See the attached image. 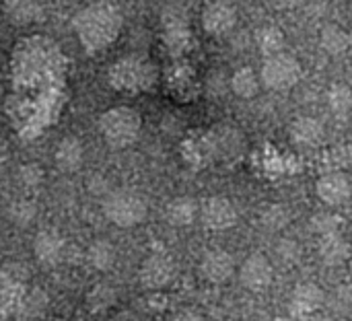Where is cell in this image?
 <instances>
[{"label":"cell","mask_w":352,"mask_h":321,"mask_svg":"<svg viewBox=\"0 0 352 321\" xmlns=\"http://www.w3.org/2000/svg\"><path fill=\"white\" fill-rule=\"evenodd\" d=\"M122 27H124V14L111 2L87 4L72 16V29L80 45L89 54H97L109 47L118 39Z\"/></svg>","instance_id":"obj_1"},{"label":"cell","mask_w":352,"mask_h":321,"mask_svg":"<svg viewBox=\"0 0 352 321\" xmlns=\"http://www.w3.org/2000/svg\"><path fill=\"white\" fill-rule=\"evenodd\" d=\"M97 126L105 144L120 151V148L132 146L138 140L140 130H142V118L136 109L118 105V107L103 111Z\"/></svg>","instance_id":"obj_2"},{"label":"cell","mask_w":352,"mask_h":321,"mask_svg":"<svg viewBox=\"0 0 352 321\" xmlns=\"http://www.w3.org/2000/svg\"><path fill=\"white\" fill-rule=\"evenodd\" d=\"M109 82L116 91L124 93H144L157 82V68L153 62L140 56H126L111 64Z\"/></svg>","instance_id":"obj_3"},{"label":"cell","mask_w":352,"mask_h":321,"mask_svg":"<svg viewBox=\"0 0 352 321\" xmlns=\"http://www.w3.org/2000/svg\"><path fill=\"white\" fill-rule=\"evenodd\" d=\"M146 212H148L146 202L136 190L118 188L103 198V214L116 227L122 229L136 227L146 219Z\"/></svg>","instance_id":"obj_4"},{"label":"cell","mask_w":352,"mask_h":321,"mask_svg":"<svg viewBox=\"0 0 352 321\" xmlns=\"http://www.w3.org/2000/svg\"><path fill=\"white\" fill-rule=\"evenodd\" d=\"M260 78L262 85L270 91H289L301 78V64L295 56L287 52L264 58Z\"/></svg>","instance_id":"obj_5"},{"label":"cell","mask_w":352,"mask_h":321,"mask_svg":"<svg viewBox=\"0 0 352 321\" xmlns=\"http://www.w3.org/2000/svg\"><path fill=\"white\" fill-rule=\"evenodd\" d=\"M239 280L243 289L252 293H264L274 280V266L264 254H252L243 260L239 268Z\"/></svg>","instance_id":"obj_6"},{"label":"cell","mask_w":352,"mask_h":321,"mask_svg":"<svg viewBox=\"0 0 352 321\" xmlns=\"http://www.w3.org/2000/svg\"><path fill=\"white\" fill-rule=\"evenodd\" d=\"M140 285L148 291H161L169 287L175 278V264L169 256L153 254L142 260L138 270Z\"/></svg>","instance_id":"obj_7"},{"label":"cell","mask_w":352,"mask_h":321,"mask_svg":"<svg viewBox=\"0 0 352 321\" xmlns=\"http://www.w3.org/2000/svg\"><path fill=\"white\" fill-rule=\"evenodd\" d=\"M200 221L210 231H227L237 223V208L225 196H210L200 206Z\"/></svg>","instance_id":"obj_8"},{"label":"cell","mask_w":352,"mask_h":321,"mask_svg":"<svg viewBox=\"0 0 352 321\" xmlns=\"http://www.w3.org/2000/svg\"><path fill=\"white\" fill-rule=\"evenodd\" d=\"M324 291L316 285V283H301L293 289L291 295V316L293 320H309L311 316H316L322 305H324Z\"/></svg>","instance_id":"obj_9"},{"label":"cell","mask_w":352,"mask_h":321,"mask_svg":"<svg viewBox=\"0 0 352 321\" xmlns=\"http://www.w3.org/2000/svg\"><path fill=\"white\" fill-rule=\"evenodd\" d=\"M316 192L318 198L328 204V206H340L344 202H349L352 196V184L351 177L342 171H330L326 175H322L316 184Z\"/></svg>","instance_id":"obj_10"},{"label":"cell","mask_w":352,"mask_h":321,"mask_svg":"<svg viewBox=\"0 0 352 321\" xmlns=\"http://www.w3.org/2000/svg\"><path fill=\"white\" fill-rule=\"evenodd\" d=\"M237 25V8L229 2H208L202 8V27L210 35H225Z\"/></svg>","instance_id":"obj_11"},{"label":"cell","mask_w":352,"mask_h":321,"mask_svg":"<svg viewBox=\"0 0 352 321\" xmlns=\"http://www.w3.org/2000/svg\"><path fill=\"white\" fill-rule=\"evenodd\" d=\"M200 272H202V276L208 283L223 285V283H227L233 276V272H235V260L225 250H210V252H206L202 256Z\"/></svg>","instance_id":"obj_12"},{"label":"cell","mask_w":352,"mask_h":321,"mask_svg":"<svg viewBox=\"0 0 352 321\" xmlns=\"http://www.w3.org/2000/svg\"><path fill=\"white\" fill-rule=\"evenodd\" d=\"M33 256L41 266L54 268L64 256V239H62V235L58 231H54V229L39 231L35 235V239H33Z\"/></svg>","instance_id":"obj_13"},{"label":"cell","mask_w":352,"mask_h":321,"mask_svg":"<svg viewBox=\"0 0 352 321\" xmlns=\"http://www.w3.org/2000/svg\"><path fill=\"white\" fill-rule=\"evenodd\" d=\"M56 167L64 173L76 171L85 161V146L76 136H64L56 148Z\"/></svg>","instance_id":"obj_14"},{"label":"cell","mask_w":352,"mask_h":321,"mask_svg":"<svg viewBox=\"0 0 352 321\" xmlns=\"http://www.w3.org/2000/svg\"><path fill=\"white\" fill-rule=\"evenodd\" d=\"M198 214H200V208L190 196H177L165 208V219L173 227H190Z\"/></svg>","instance_id":"obj_15"},{"label":"cell","mask_w":352,"mask_h":321,"mask_svg":"<svg viewBox=\"0 0 352 321\" xmlns=\"http://www.w3.org/2000/svg\"><path fill=\"white\" fill-rule=\"evenodd\" d=\"M161 23L167 31L169 41H186L188 37V10L179 4H169L161 12Z\"/></svg>","instance_id":"obj_16"},{"label":"cell","mask_w":352,"mask_h":321,"mask_svg":"<svg viewBox=\"0 0 352 321\" xmlns=\"http://www.w3.org/2000/svg\"><path fill=\"white\" fill-rule=\"evenodd\" d=\"M260 87H262V78L250 66L237 68L229 78V89L241 99H254L260 93Z\"/></svg>","instance_id":"obj_17"},{"label":"cell","mask_w":352,"mask_h":321,"mask_svg":"<svg viewBox=\"0 0 352 321\" xmlns=\"http://www.w3.org/2000/svg\"><path fill=\"white\" fill-rule=\"evenodd\" d=\"M318 254L328 266H338V264L346 262L351 247L340 235H326L318 243Z\"/></svg>","instance_id":"obj_18"},{"label":"cell","mask_w":352,"mask_h":321,"mask_svg":"<svg viewBox=\"0 0 352 321\" xmlns=\"http://www.w3.org/2000/svg\"><path fill=\"white\" fill-rule=\"evenodd\" d=\"M256 45L262 52L264 58L283 54L285 47V31L276 25H264L256 31Z\"/></svg>","instance_id":"obj_19"},{"label":"cell","mask_w":352,"mask_h":321,"mask_svg":"<svg viewBox=\"0 0 352 321\" xmlns=\"http://www.w3.org/2000/svg\"><path fill=\"white\" fill-rule=\"evenodd\" d=\"M87 260L89 264L99 270V272H107L111 270V266L116 264L118 260V252L113 247V243H109L107 239H97L89 245L87 250Z\"/></svg>","instance_id":"obj_20"},{"label":"cell","mask_w":352,"mask_h":321,"mask_svg":"<svg viewBox=\"0 0 352 321\" xmlns=\"http://www.w3.org/2000/svg\"><path fill=\"white\" fill-rule=\"evenodd\" d=\"M322 134H324L322 124L316 118H309V115H303V118L295 120L293 126H291V138L297 144H314V142H318L322 138Z\"/></svg>","instance_id":"obj_21"},{"label":"cell","mask_w":352,"mask_h":321,"mask_svg":"<svg viewBox=\"0 0 352 321\" xmlns=\"http://www.w3.org/2000/svg\"><path fill=\"white\" fill-rule=\"evenodd\" d=\"M322 45L330 52V54H340L344 52V47L349 45V35L344 29H340L338 25H328L322 31Z\"/></svg>","instance_id":"obj_22"},{"label":"cell","mask_w":352,"mask_h":321,"mask_svg":"<svg viewBox=\"0 0 352 321\" xmlns=\"http://www.w3.org/2000/svg\"><path fill=\"white\" fill-rule=\"evenodd\" d=\"M328 105L336 111V113H344L352 107V93L349 87L344 85H334L330 91H328Z\"/></svg>","instance_id":"obj_23"},{"label":"cell","mask_w":352,"mask_h":321,"mask_svg":"<svg viewBox=\"0 0 352 321\" xmlns=\"http://www.w3.org/2000/svg\"><path fill=\"white\" fill-rule=\"evenodd\" d=\"M289 212H287V208L285 206H278V204H274V206H268L264 212H262V225H266L270 231H280V229H285L287 225H289Z\"/></svg>","instance_id":"obj_24"},{"label":"cell","mask_w":352,"mask_h":321,"mask_svg":"<svg viewBox=\"0 0 352 321\" xmlns=\"http://www.w3.org/2000/svg\"><path fill=\"white\" fill-rule=\"evenodd\" d=\"M45 305H47V299H45L43 291L35 289L29 295H25L23 305H21V313L27 316V318H37L45 309Z\"/></svg>","instance_id":"obj_25"},{"label":"cell","mask_w":352,"mask_h":321,"mask_svg":"<svg viewBox=\"0 0 352 321\" xmlns=\"http://www.w3.org/2000/svg\"><path fill=\"white\" fill-rule=\"evenodd\" d=\"M35 219V204H31L29 200H19L10 206V221L25 227Z\"/></svg>","instance_id":"obj_26"},{"label":"cell","mask_w":352,"mask_h":321,"mask_svg":"<svg viewBox=\"0 0 352 321\" xmlns=\"http://www.w3.org/2000/svg\"><path fill=\"white\" fill-rule=\"evenodd\" d=\"M311 225H314V229H316L322 237H326V235H338L340 221H338V217H336V214L320 212V214H316V217H314Z\"/></svg>","instance_id":"obj_27"},{"label":"cell","mask_w":352,"mask_h":321,"mask_svg":"<svg viewBox=\"0 0 352 321\" xmlns=\"http://www.w3.org/2000/svg\"><path fill=\"white\" fill-rule=\"evenodd\" d=\"M276 254H278V258L285 260V262H295V260H299V256H301V247H299V243H295V241H291V239H283V241L276 245Z\"/></svg>","instance_id":"obj_28"},{"label":"cell","mask_w":352,"mask_h":321,"mask_svg":"<svg viewBox=\"0 0 352 321\" xmlns=\"http://www.w3.org/2000/svg\"><path fill=\"white\" fill-rule=\"evenodd\" d=\"M21 177L27 186H37L41 181V169L35 163H27L21 167Z\"/></svg>","instance_id":"obj_29"},{"label":"cell","mask_w":352,"mask_h":321,"mask_svg":"<svg viewBox=\"0 0 352 321\" xmlns=\"http://www.w3.org/2000/svg\"><path fill=\"white\" fill-rule=\"evenodd\" d=\"M169 321H204V318H202L198 311H192V309H182V311L173 313Z\"/></svg>","instance_id":"obj_30"},{"label":"cell","mask_w":352,"mask_h":321,"mask_svg":"<svg viewBox=\"0 0 352 321\" xmlns=\"http://www.w3.org/2000/svg\"><path fill=\"white\" fill-rule=\"evenodd\" d=\"M272 321H297V320H293V318H276V320H272Z\"/></svg>","instance_id":"obj_31"},{"label":"cell","mask_w":352,"mask_h":321,"mask_svg":"<svg viewBox=\"0 0 352 321\" xmlns=\"http://www.w3.org/2000/svg\"><path fill=\"white\" fill-rule=\"evenodd\" d=\"M349 268H351V274H352V258H351V262H349Z\"/></svg>","instance_id":"obj_32"},{"label":"cell","mask_w":352,"mask_h":321,"mask_svg":"<svg viewBox=\"0 0 352 321\" xmlns=\"http://www.w3.org/2000/svg\"><path fill=\"white\" fill-rule=\"evenodd\" d=\"M225 321H235V320H225Z\"/></svg>","instance_id":"obj_33"}]
</instances>
